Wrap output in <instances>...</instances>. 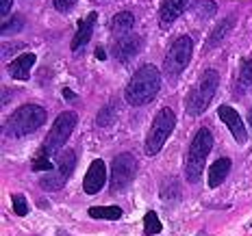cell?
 I'll return each instance as SVG.
<instances>
[{"instance_id": "6da1fadb", "label": "cell", "mask_w": 252, "mask_h": 236, "mask_svg": "<svg viewBox=\"0 0 252 236\" xmlns=\"http://www.w3.org/2000/svg\"><path fill=\"white\" fill-rule=\"evenodd\" d=\"M161 89V72L157 65H141L133 76H130L128 85L124 89V100L130 106H144V104H150L152 100L157 98Z\"/></svg>"}, {"instance_id": "7a4b0ae2", "label": "cell", "mask_w": 252, "mask_h": 236, "mask_svg": "<svg viewBox=\"0 0 252 236\" xmlns=\"http://www.w3.org/2000/svg\"><path fill=\"white\" fill-rule=\"evenodd\" d=\"M213 148V132L209 128H200L196 132V137L191 139L185 156V178L187 182H198L202 176L204 162H207V156Z\"/></svg>"}, {"instance_id": "3957f363", "label": "cell", "mask_w": 252, "mask_h": 236, "mask_svg": "<svg viewBox=\"0 0 252 236\" xmlns=\"http://www.w3.org/2000/svg\"><path fill=\"white\" fill-rule=\"evenodd\" d=\"M46 117H48V113H46L44 106H39V104H24V106L15 108L11 117L7 119V132L11 137L33 134L46 124Z\"/></svg>"}, {"instance_id": "277c9868", "label": "cell", "mask_w": 252, "mask_h": 236, "mask_svg": "<svg viewBox=\"0 0 252 236\" xmlns=\"http://www.w3.org/2000/svg\"><path fill=\"white\" fill-rule=\"evenodd\" d=\"M218 87H220V74L215 70H204L198 85L187 93V100H185L187 113L193 115V117L202 115L209 108V104H211Z\"/></svg>"}, {"instance_id": "5b68a950", "label": "cell", "mask_w": 252, "mask_h": 236, "mask_svg": "<svg viewBox=\"0 0 252 236\" xmlns=\"http://www.w3.org/2000/svg\"><path fill=\"white\" fill-rule=\"evenodd\" d=\"M176 126V115L172 108H161L159 113L152 119V126L148 130V137H146V154L148 156H157L161 150H163L165 141L170 139L172 130Z\"/></svg>"}, {"instance_id": "8992f818", "label": "cell", "mask_w": 252, "mask_h": 236, "mask_svg": "<svg viewBox=\"0 0 252 236\" xmlns=\"http://www.w3.org/2000/svg\"><path fill=\"white\" fill-rule=\"evenodd\" d=\"M191 54H193V41H191V37L181 35L178 39L172 41L170 50H167V54H165L163 74L170 78V80H176V78L185 72V67L189 65Z\"/></svg>"}, {"instance_id": "52a82bcc", "label": "cell", "mask_w": 252, "mask_h": 236, "mask_svg": "<svg viewBox=\"0 0 252 236\" xmlns=\"http://www.w3.org/2000/svg\"><path fill=\"white\" fill-rule=\"evenodd\" d=\"M76 122H78V115L74 111H63L59 117L55 119V124H52V128H50L48 137H46V143H44V148H41V152L48 154V156H55L57 152H59L67 141H70V134L74 132Z\"/></svg>"}, {"instance_id": "ba28073f", "label": "cell", "mask_w": 252, "mask_h": 236, "mask_svg": "<svg viewBox=\"0 0 252 236\" xmlns=\"http://www.w3.org/2000/svg\"><path fill=\"white\" fill-rule=\"evenodd\" d=\"M135 174H137V160H135L133 154L124 152V154H118L111 162V186L113 191H120V188H126L133 182Z\"/></svg>"}, {"instance_id": "9c48e42d", "label": "cell", "mask_w": 252, "mask_h": 236, "mask_svg": "<svg viewBox=\"0 0 252 236\" xmlns=\"http://www.w3.org/2000/svg\"><path fill=\"white\" fill-rule=\"evenodd\" d=\"M107 165H104L102 158H96L92 160V165L87 167V174L83 178V191L87 193V195H98V193L104 188L107 184Z\"/></svg>"}, {"instance_id": "30bf717a", "label": "cell", "mask_w": 252, "mask_h": 236, "mask_svg": "<svg viewBox=\"0 0 252 236\" xmlns=\"http://www.w3.org/2000/svg\"><path fill=\"white\" fill-rule=\"evenodd\" d=\"M144 48V39L139 37V35H126V37H120L115 41L113 46V56L118 59L120 63H128L130 59H135V56L141 52Z\"/></svg>"}, {"instance_id": "8fae6325", "label": "cell", "mask_w": 252, "mask_h": 236, "mask_svg": "<svg viewBox=\"0 0 252 236\" xmlns=\"http://www.w3.org/2000/svg\"><path fill=\"white\" fill-rule=\"evenodd\" d=\"M218 117L222 119L224 124H226V128L230 130V134L235 137V141H237V143H246L248 134H246L244 119L239 117V113L235 111L233 106H228V104H222V106L218 108Z\"/></svg>"}, {"instance_id": "7c38bea8", "label": "cell", "mask_w": 252, "mask_h": 236, "mask_svg": "<svg viewBox=\"0 0 252 236\" xmlns=\"http://www.w3.org/2000/svg\"><path fill=\"white\" fill-rule=\"evenodd\" d=\"M191 0H163L159 9V26L161 28H170L172 24L187 11Z\"/></svg>"}, {"instance_id": "4fadbf2b", "label": "cell", "mask_w": 252, "mask_h": 236, "mask_svg": "<svg viewBox=\"0 0 252 236\" xmlns=\"http://www.w3.org/2000/svg\"><path fill=\"white\" fill-rule=\"evenodd\" d=\"M96 22H98V13L96 11H92L85 20H81V22H78L76 33H74L72 44H70L72 52H78L81 48H85V46L89 44V39H92V35H94V28H96Z\"/></svg>"}, {"instance_id": "5bb4252c", "label": "cell", "mask_w": 252, "mask_h": 236, "mask_svg": "<svg viewBox=\"0 0 252 236\" xmlns=\"http://www.w3.org/2000/svg\"><path fill=\"white\" fill-rule=\"evenodd\" d=\"M35 61H37V56L33 54V52H22L20 56H15V59L9 63V74L15 80H22L26 82L31 78V70H33Z\"/></svg>"}, {"instance_id": "9a60e30c", "label": "cell", "mask_w": 252, "mask_h": 236, "mask_svg": "<svg viewBox=\"0 0 252 236\" xmlns=\"http://www.w3.org/2000/svg\"><path fill=\"white\" fill-rule=\"evenodd\" d=\"M235 22H237V20H235V15H228V18H224L222 22H218V26L213 28V33L207 37V41H204V52H211L215 46L220 44V41L226 37L230 30H233Z\"/></svg>"}, {"instance_id": "2e32d148", "label": "cell", "mask_w": 252, "mask_h": 236, "mask_svg": "<svg viewBox=\"0 0 252 236\" xmlns=\"http://www.w3.org/2000/svg\"><path fill=\"white\" fill-rule=\"evenodd\" d=\"M230 169H233V162H230V158H218L211 167H209V186H211V188L220 186L224 180H226V176L230 174Z\"/></svg>"}, {"instance_id": "e0dca14e", "label": "cell", "mask_w": 252, "mask_h": 236, "mask_svg": "<svg viewBox=\"0 0 252 236\" xmlns=\"http://www.w3.org/2000/svg\"><path fill=\"white\" fill-rule=\"evenodd\" d=\"M133 26H135V15L130 11H120L111 20V33L115 37H126V35H130Z\"/></svg>"}, {"instance_id": "ac0fdd59", "label": "cell", "mask_w": 252, "mask_h": 236, "mask_svg": "<svg viewBox=\"0 0 252 236\" xmlns=\"http://www.w3.org/2000/svg\"><path fill=\"white\" fill-rule=\"evenodd\" d=\"M159 197L163 199L165 204H176L181 199V186H178V180L176 178H165L161 182V188H159Z\"/></svg>"}, {"instance_id": "d6986e66", "label": "cell", "mask_w": 252, "mask_h": 236, "mask_svg": "<svg viewBox=\"0 0 252 236\" xmlns=\"http://www.w3.org/2000/svg\"><path fill=\"white\" fill-rule=\"evenodd\" d=\"M92 219H100V221H118L122 219V208L120 206H92L87 210Z\"/></svg>"}, {"instance_id": "ffe728a7", "label": "cell", "mask_w": 252, "mask_h": 236, "mask_svg": "<svg viewBox=\"0 0 252 236\" xmlns=\"http://www.w3.org/2000/svg\"><path fill=\"white\" fill-rule=\"evenodd\" d=\"M65 182H67V178L63 176L59 169H52L39 180V186L44 188V191H59V188H63Z\"/></svg>"}, {"instance_id": "44dd1931", "label": "cell", "mask_w": 252, "mask_h": 236, "mask_svg": "<svg viewBox=\"0 0 252 236\" xmlns=\"http://www.w3.org/2000/svg\"><path fill=\"white\" fill-rule=\"evenodd\" d=\"M74 167H76V154L74 152H61L59 158H57V169H59L65 178H70L72 171H74Z\"/></svg>"}, {"instance_id": "7402d4cb", "label": "cell", "mask_w": 252, "mask_h": 236, "mask_svg": "<svg viewBox=\"0 0 252 236\" xmlns=\"http://www.w3.org/2000/svg\"><path fill=\"white\" fill-rule=\"evenodd\" d=\"M161 230H163V225H161L159 217H157L155 210H148L144 214V236H152V234H159Z\"/></svg>"}, {"instance_id": "603a6c76", "label": "cell", "mask_w": 252, "mask_h": 236, "mask_svg": "<svg viewBox=\"0 0 252 236\" xmlns=\"http://www.w3.org/2000/svg\"><path fill=\"white\" fill-rule=\"evenodd\" d=\"M24 18L22 15H13V18H9L7 22H2V26H0V33H2V37H9V35H15L20 33V30L24 28Z\"/></svg>"}, {"instance_id": "cb8c5ba5", "label": "cell", "mask_w": 252, "mask_h": 236, "mask_svg": "<svg viewBox=\"0 0 252 236\" xmlns=\"http://www.w3.org/2000/svg\"><path fill=\"white\" fill-rule=\"evenodd\" d=\"M115 115H118L115 106L113 104H107V106H102L100 113L96 115V124L100 126V128H107V126H111L115 122Z\"/></svg>"}, {"instance_id": "d4e9b609", "label": "cell", "mask_w": 252, "mask_h": 236, "mask_svg": "<svg viewBox=\"0 0 252 236\" xmlns=\"http://www.w3.org/2000/svg\"><path fill=\"white\" fill-rule=\"evenodd\" d=\"M193 11L200 15L202 20H209L215 11H218V4H215L213 0H198V2H193Z\"/></svg>"}, {"instance_id": "484cf974", "label": "cell", "mask_w": 252, "mask_h": 236, "mask_svg": "<svg viewBox=\"0 0 252 236\" xmlns=\"http://www.w3.org/2000/svg\"><path fill=\"white\" fill-rule=\"evenodd\" d=\"M31 169H33V171H37V174H39V171H46V174H48V171L57 169V167H55V162L50 160V156H48V154H44V152H39V156L33 160V165H31Z\"/></svg>"}, {"instance_id": "4316f807", "label": "cell", "mask_w": 252, "mask_h": 236, "mask_svg": "<svg viewBox=\"0 0 252 236\" xmlns=\"http://www.w3.org/2000/svg\"><path fill=\"white\" fill-rule=\"evenodd\" d=\"M11 202H13V212L18 214V217H26V214H29V204H26V197L24 195H20V193H13Z\"/></svg>"}, {"instance_id": "83f0119b", "label": "cell", "mask_w": 252, "mask_h": 236, "mask_svg": "<svg viewBox=\"0 0 252 236\" xmlns=\"http://www.w3.org/2000/svg\"><path fill=\"white\" fill-rule=\"evenodd\" d=\"M76 2L78 0H52V7H55L59 13H67L76 7Z\"/></svg>"}, {"instance_id": "f1b7e54d", "label": "cell", "mask_w": 252, "mask_h": 236, "mask_svg": "<svg viewBox=\"0 0 252 236\" xmlns=\"http://www.w3.org/2000/svg\"><path fill=\"white\" fill-rule=\"evenodd\" d=\"M241 76H244L248 82H252V59L246 61L244 65H241Z\"/></svg>"}, {"instance_id": "f546056e", "label": "cell", "mask_w": 252, "mask_h": 236, "mask_svg": "<svg viewBox=\"0 0 252 236\" xmlns=\"http://www.w3.org/2000/svg\"><path fill=\"white\" fill-rule=\"evenodd\" d=\"M11 4H13V0H0V13H2V18L11 11Z\"/></svg>"}, {"instance_id": "4dcf8cb0", "label": "cell", "mask_w": 252, "mask_h": 236, "mask_svg": "<svg viewBox=\"0 0 252 236\" xmlns=\"http://www.w3.org/2000/svg\"><path fill=\"white\" fill-rule=\"evenodd\" d=\"M18 48H26V46H24V44H22V46H20V44H15V46H4V48H2V59H7V56L11 54V52H15Z\"/></svg>"}, {"instance_id": "1f68e13d", "label": "cell", "mask_w": 252, "mask_h": 236, "mask_svg": "<svg viewBox=\"0 0 252 236\" xmlns=\"http://www.w3.org/2000/svg\"><path fill=\"white\" fill-rule=\"evenodd\" d=\"M61 93H63V98H65L67 102H76V93L72 91V89H67V87H65V89H63Z\"/></svg>"}, {"instance_id": "d6a6232c", "label": "cell", "mask_w": 252, "mask_h": 236, "mask_svg": "<svg viewBox=\"0 0 252 236\" xmlns=\"http://www.w3.org/2000/svg\"><path fill=\"white\" fill-rule=\"evenodd\" d=\"M96 59H98V61H104V59H107V52H104L102 46H100V48H96Z\"/></svg>"}, {"instance_id": "836d02e7", "label": "cell", "mask_w": 252, "mask_h": 236, "mask_svg": "<svg viewBox=\"0 0 252 236\" xmlns=\"http://www.w3.org/2000/svg\"><path fill=\"white\" fill-rule=\"evenodd\" d=\"M248 124H250V128H252V106H250V111H248Z\"/></svg>"}, {"instance_id": "e575fe53", "label": "cell", "mask_w": 252, "mask_h": 236, "mask_svg": "<svg viewBox=\"0 0 252 236\" xmlns=\"http://www.w3.org/2000/svg\"><path fill=\"white\" fill-rule=\"evenodd\" d=\"M196 236H207V234H204V232H200V234H196Z\"/></svg>"}]
</instances>
